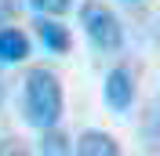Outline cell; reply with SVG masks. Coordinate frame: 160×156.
Listing matches in <instances>:
<instances>
[{
  "label": "cell",
  "instance_id": "cell-3",
  "mask_svg": "<svg viewBox=\"0 0 160 156\" xmlns=\"http://www.w3.org/2000/svg\"><path fill=\"white\" fill-rule=\"evenodd\" d=\"M102 98H106V105L113 113H128L135 105V73L128 66H117L109 69V76H106V87H102Z\"/></svg>",
  "mask_w": 160,
  "mask_h": 156
},
{
  "label": "cell",
  "instance_id": "cell-4",
  "mask_svg": "<svg viewBox=\"0 0 160 156\" xmlns=\"http://www.w3.org/2000/svg\"><path fill=\"white\" fill-rule=\"evenodd\" d=\"M33 26H37V37H40V44H44V47H48L51 55H69V51H73V33L66 29V26H62V22L55 18V15H40V18L33 22Z\"/></svg>",
  "mask_w": 160,
  "mask_h": 156
},
{
  "label": "cell",
  "instance_id": "cell-8",
  "mask_svg": "<svg viewBox=\"0 0 160 156\" xmlns=\"http://www.w3.org/2000/svg\"><path fill=\"white\" fill-rule=\"evenodd\" d=\"M29 7L37 11V15H66V11L73 7V0H29Z\"/></svg>",
  "mask_w": 160,
  "mask_h": 156
},
{
  "label": "cell",
  "instance_id": "cell-7",
  "mask_svg": "<svg viewBox=\"0 0 160 156\" xmlns=\"http://www.w3.org/2000/svg\"><path fill=\"white\" fill-rule=\"evenodd\" d=\"M37 153H44V156H66V153H73V145H69V138L58 131V124H55V127H48V131H40Z\"/></svg>",
  "mask_w": 160,
  "mask_h": 156
},
{
  "label": "cell",
  "instance_id": "cell-2",
  "mask_svg": "<svg viewBox=\"0 0 160 156\" xmlns=\"http://www.w3.org/2000/svg\"><path fill=\"white\" fill-rule=\"evenodd\" d=\"M80 26H84L88 40L102 51V55H117V51L124 47V26H120V18L106 7V4H98V0L80 4Z\"/></svg>",
  "mask_w": 160,
  "mask_h": 156
},
{
  "label": "cell",
  "instance_id": "cell-10",
  "mask_svg": "<svg viewBox=\"0 0 160 156\" xmlns=\"http://www.w3.org/2000/svg\"><path fill=\"white\" fill-rule=\"evenodd\" d=\"M0 98H4V80H0Z\"/></svg>",
  "mask_w": 160,
  "mask_h": 156
},
{
  "label": "cell",
  "instance_id": "cell-6",
  "mask_svg": "<svg viewBox=\"0 0 160 156\" xmlns=\"http://www.w3.org/2000/svg\"><path fill=\"white\" fill-rule=\"evenodd\" d=\"M73 153H80V156H120V142L109 131H84L77 138Z\"/></svg>",
  "mask_w": 160,
  "mask_h": 156
},
{
  "label": "cell",
  "instance_id": "cell-9",
  "mask_svg": "<svg viewBox=\"0 0 160 156\" xmlns=\"http://www.w3.org/2000/svg\"><path fill=\"white\" fill-rule=\"evenodd\" d=\"M18 7H22V0H0V26H8L18 15Z\"/></svg>",
  "mask_w": 160,
  "mask_h": 156
},
{
  "label": "cell",
  "instance_id": "cell-5",
  "mask_svg": "<svg viewBox=\"0 0 160 156\" xmlns=\"http://www.w3.org/2000/svg\"><path fill=\"white\" fill-rule=\"evenodd\" d=\"M29 58V37L15 26H0V66H18Z\"/></svg>",
  "mask_w": 160,
  "mask_h": 156
},
{
  "label": "cell",
  "instance_id": "cell-1",
  "mask_svg": "<svg viewBox=\"0 0 160 156\" xmlns=\"http://www.w3.org/2000/svg\"><path fill=\"white\" fill-rule=\"evenodd\" d=\"M22 113H26V124L37 127V131H48V127H55L62 120V113H66V91H62V80L48 66H33L26 73Z\"/></svg>",
  "mask_w": 160,
  "mask_h": 156
}]
</instances>
